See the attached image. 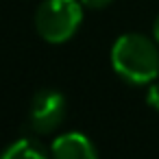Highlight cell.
<instances>
[{"mask_svg":"<svg viewBox=\"0 0 159 159\" xmlns=\"http://www.w3.org/2000/svg\"><path fill=\"white\" fill-rule=\"evenodd\" d=\"M146 102L159 111V81H155L150 87H148V94H146Z\"/></svg>","mask_w":159,"mask_h":159,"instance_id":"obj_6","label":"cell"},{"mask_svg":"<svg viewBox=\"0 0 159 159\" xmlns=\"http://www.w3.org/2000/svg\"><path fill=\"white\" fill-rule=\"evenodd\" d=\"M66 118V98L57 89H39L29 109V122L37 133L55 131Z\"/></svg>","mask_w":159,"mask_h":159,"instance_id":"obj_3","label":"cell"},{"mask_svg":"<svg viewBox=\"0 0 159 159\" xmlns=\"http://www.w3.org/2000/svg\"><path fill=\"white\" fill-rule=\"evenodd\" d=\"M0 159H48V152L37 139L24 137L5 148V152L0 155Z\"/></svg>","mask_w":159,"mask_h":159,"instance_id":"obj_5","label":"cell"},{"mask_svg":"<svg viewBox=\"0 0 159 159\" xmlns=\"http://www.w3.org/2000/svg\"><path fill=\"white\" fill-rule=\"evenodd\" d=\"M111 2V0H81V5H85V7H89V9H102V7H107Z\"/></svg>","mask_w":159,"mask_h":159,"instance_id":"obj_7","label":"cell"},{"mask_svg":"<svg viewBox=\"0 0 159 159\" xmlns=\"http://www.w3.org/2000/svg\"><path fill=\"white\" fill-rule=\"evenodd\" d=\"M111 66L131 85H146L159 76V44L142 33H126L111 46Z\"/></svg>","mask_w":159,"mask_h":159,"instance_id":"obj_1","label":"cell"},{"mask_svg":"<svg viewBox=\"0 0 159 159\" xmlns=\"http://www.w3.org/2000/svg\"><path fill=\"white\" fill-rule=\"evenodd\" d=\"M52 159H98L94 144L83 133H63L50 146Z\"/></svg>","mask_w":159,"mask_h":159,"instance_id":"obj_4","label":"cell"},{"mask_svg":"<svg viewBox=\"0 0 159 159\" xmlns=\"http://www.w3.org/2000/svg\"><path fill=\"white\" fill-rule=\"evenodd\" d=\"M81 0H44L35 13V29L48 44L68 42L81 26Z\"/></svg>","mask_w":159,"mask_h":159,"instance_id":"obj_2","label":"cell"},{"mask_svg":"<svg viewBox=\"0 0 159 159\" xmlns=\"http://www.w3.org/2000/svg\"><path fill=\"white\" fill-rule=\"evenodd\" d=\"M152 37H155V42L159 44V16H157V20H155V24H152Z\"/></svg>","mask_w":159,"mask_h":159,"instance_id":"obj_8","label":"cell"}]
</instances>
